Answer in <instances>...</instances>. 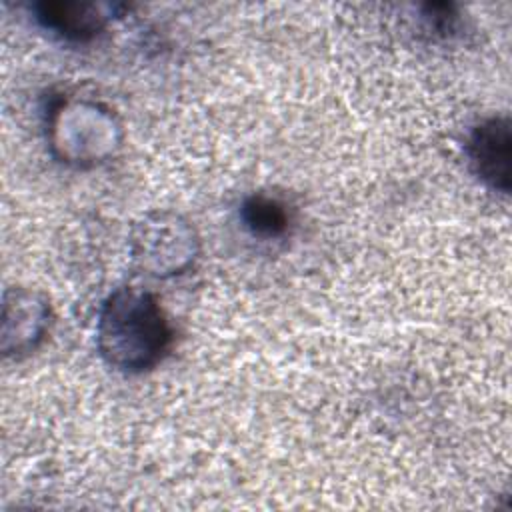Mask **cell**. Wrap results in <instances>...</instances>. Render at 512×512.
<instances>
[{
    "label": "cell",
    "mask_w": 512,
    "mask_h": 512,
    "mask_svg": "<svg viewBox=\"0 0 512 512\" xmlns=\"http://www.w3.org/2000/svg\"><path fill=\"white\" fill-rule=\"evenodd\" d=\"M172 342L174 328L154 292L120 286L102 300L96 348L112 370L144 374L168 356Z\"/></svg>",
    "instance_id": "obj_1"
},
{
    "label": "cell",
    "mask_w": 512,
    "mask_h": 512,
    "mask_svg": "<svg viewBox=\"0 0 512 512\" xmlns=\"http://www.w3.org/2000/svg\"><path fill=\"white\" fill-rule=\"evenodd\" d=\"M44 140L62 166L88 170L112 160L124 144L116 110L90 96H52L44 108Z\"/></svg>",
    "instance_id": "obj_2"
},
{
    "label": "cell",
    "mask_w": 512,
    "mask_h": 512,
    "mask_svg": "<svg viewBox=\"0 0 512 512\" xmlns=\"http://www.w3.org/2000/svg\"><path fill=\"white\" fill-rule=\"evenodd\" d=\"M200 252L202 240L194 222L170 208L142 214L128 236L132 266L156 280L186 274L198 262Z\"/></svg>",
    "instance_id": "obj_3"
},
{
    "label": "cell",
    "mask_w": 512,
    "mask_h": 512,
    "mask_svg": "<svg viewBox=\"0 0 512 512\" xmlns=\"http://www.w3.org/2000/svg\"><path fill=\"white\" fill-rule=\"evenodd\" d=\"M52 304L36 288L12 286L2 296L0 350L4 358L22 360L34 354L52 326Z\"/></svg>",
    "instance_id": "obj_4"
},
{
    "label": "cell",
    "mask_w": 512,
    "mask_h": 512,
    "mask_svg": "<svg viewBox=\"0 0 512 512\" xmlns=\"http://www.w3.org/2000/svg\"><path fill=\"white\" fill-rule=\"evenodd\" d=\"M466 158L474 176L492 192L510 194V158H512V128L510 118L488 116L472 126L466 144Z\"/></svg>",
    "instance_id": "obj_5"
},
{
    "label": "cell",
    "mask_w": 512,
    "mask_h": 512,
    "mask_svg": "<svg viewBox=\"0 0 512 512\" xmlns=\"http://www.w3.org/2000/svg\"><path fill=\"white\" fill-rule=\"evenodd\" d=\"M120 4L44 0L30 6L34 22L50 36L68 44H88L96 40L112 22Z\"/></svg>",
    "instance_id": "obj_6"
},
{
    "label": "cell",
    "mask_w": 512,
    "mask_h": 512,
    "mask_svg": "<svg viewBox=\"0 0 512 512\" xmlns=\"http://www.w3.org/2000/svg\"><path fill=\"white\" fill-rule=\"evenodd\" d=\"M238 216L244 230L262 242L282 240L294 226V210L290 204L282 196L264 190L244 196Z\"/></svg>",
    "instance_id": "obj_7"
},
{
    "label": "cell",
    "mask_w": 512,
    "mask_h": 512,
    "mask_svg": "<svg viewBox=\"0 0 512 512\" xmlns=\"http://www.w3.org/2000/svg\"><path fill=\"white\" fill-rule=\"evenodd\" d=\"M422 18L426 26L436 32L438 36H452L460 28V12L454 4L438 2V4H424Z\"/></svg>",
    "instance_id": "obj_8"
}]
</instances>
